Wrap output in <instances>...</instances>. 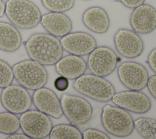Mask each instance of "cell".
<instances>
[{
    "instance_id": "6da1fadb",
    "label": "cell",
    "mask_w": 156,
    "mask_h": 139,
    "mask_svg": "<svg viewBox=\"0 0 156 139\" xmlns=\"http://www.w3.org/2000/svg\"><path fill=\"white\" fill-rule=\"evenodd\" d=\"M24 46L30 59L44 66L55 65L63 54L60 40L49 33L33 34Z\"/></svg>"
},
{
    "instance_id": "7a4b0ae2",
    "label": "cell",
    "mask_w": 156,
    "mask_h": 139,
    "mask_svg": "<svg viewBox=\"0 0 156 139\" xmlns=\"http://www.w3.org/2000/svg\"><path fill=\"white\" fill-rule=\"evenodd\" d=\"M5 14L12 24L21 29L36 27L41 17L40 9L30 0H7Z\"/></svg>"
},
{
    "instance_id": "3957f363",
    "label": "cell",
    "mask_w": 156,
    "mask_h": 139,
    "mask_svg": "<svg viewBox=\"0 0 156 139\" xmlns=\"http://www.w3.org/2000/svg\"><path fill=\"white\" fill-rule=\"evenodd\" d=\"M104 129L116 137L129 136L134 130V120L128 111L118 106L106 104L101 113Z\"/></svg>"
},
{
    "instance_id": "277c9868",
    "label": "cell",
    "mask_w": 156,
    "mask_h": 139,
    "mask_svg": "<svg viewBox=\"0 0 156 139\" xmlns=\"http://www.w3.org/2000/svg\"><path fill=\"white\" fill-rule=\"evenodd\" d=\"M73 88L81 94L99 102H109L116 92L109 81L92 73H84L75 79Z\"/></svg>"
},
{
    "instance_id": "5b68a950",
    "label": "cell",
    "mask_w": 156,
    "mask_h": 139,
    "mask_svg": "<svg viewBox=\"0 0 156 139\" xmlns=\"http://www.w3.org/2000/svg\"><path fill=\"white\" fill-rule=\"evenodd\" d=\"M14 78L27 90L35 91L44 87L48 80V73L44 66L30 59L15 64Z\"/></svg>"
},
{
    "instance_id": "8992f818",
    "label": "cell",
    "mask_w": 156,
    "mask_h": 139,
    "mask_svg": "<svg viewBox=\"0 0 156 139\" xmlns=\"http://www.w3.org/2000/svg\"><path fill=\"white\" fill-rule=\"evenodd\" d=\"M60 100L63 115L71 124L81 125L91 119L93 108L91 103L83 97L63 93Z\"/></svg>"
},
{
    "instance_id": "52a82bcc",
    "label": "cell",
    "mask_w": 156,
    "mask_h": 139,
    "mask_svg": "<svg viewBox=\"0 0 156 139\" xmlns=\"http://www.w3.org/2000/svg\"><path fill=\"white\" fill-rule=\"evenodd\" d=\"M19 118L20 128L30 138H46L53 126L49 116L38 110H29L21 114Z\"/></svg>"
},
{
    "instance_id": "ba28073f",
    "label": "cell",
    "mask_w": 156,
    "mask_h": 139,
    "mask_svg": "<svg viewBox=\"0 0 156 139\" xmlns=\"http://www.w3.org/2000/svg\"><path fill=\"white\" fill-rule=\"evenodd\" d=\"M118 62V57L112 48L100 46L88 54L87 65L91 73L105 77L115 71Z\"/></svg>"
},
{
    "instance_id": "9c48e42d",
    "label": "cell",
    "mask_w": 156,
    "mask_h": 139,
    "mask_svg": "<svg viewBox=\"0 0 156 139\" xmlns=\"http://www.w3.org/2000/svg\"><path fill=\"white\" fill-rule=\"evenodd\" d=\"M2 106L8 111L21 115L30 110L32 99L27 89L20 85H10L2 88L0 94Z\"/></svg>"
},
{
    "instance_id": "30bf717a",
    "label": "cell",
    "mask_w": 156,
    "mask_h": 139,
    "mask_svg": "<svg viewBox=\"0 0 156 139\" xmlns=\"http://www.w3.org/2000/svg\"><path fill=\"white\" fill-rule=\"evenodd\" d=\"M117 74L121 83L130 90L141 91L147 85L149 73L141 64L134 61H124L119 64Z\"/></svg>"
},
{
    "instance_id": "8fae6325",
    "label": "cell",
    "mask_w": 156,
    "mask_h": 139,
    "mask_svg": "<svg viewBox=\"0 0 156 139\" xmlns=\"http://www.w3.org/2000/svg\"><path fill=\"white\" fill-rule=\"evenodd\" d=\"M113 41L117 51L126 58H136L144 50L143 40L138 33L130 29H119L114 35Z\"/></svg>"
},
{
    "instance_id": "7c38bea8",
    "label": "cell",
    "mask_w": 156,
    "mask_h": 139,
    "mask_svg": "<svg viewBox=\"0 0 156 139\" xmlns=\"http://www.w3.org/2000/svg\"><path fill=\"white\" fill-rule=\"evenodd\" d=\"M111 100L115 105L137 114L147 113L152 105L151 100L147 95L136 90L129 89L115 92Z\"/></svg>"
},
{
    "instance_id": "4fadbf2b",
    "label": "cell",
    "mask_w": 156,
    "mask_h": 139,
    "mask_svg": "<svg viewBox=\"0 0 156 139\" xmlns=\"http://www.w3.org/2000/svg\"><path fill=\"white\" fill-rule=\"evenodd\" d=\"M60 42L63 50L79 56L89 54L97 47L95 38L90 34L83 31L70 32L60 37Z\"/></svg>"
},
{
    "instance_id": "5bb4252c",
    "label": "cell",
    "mask_w": 156,
    "mask_h": 139,
    "mask_svg": "<svg viewBox=\"0 0 156 139\" xmlns=\"http://www.w3.org/2000/svg\"><path fill=\"white\" fill-rule=\"evenodd\" d=\"M32 99L37 110L55 119L62 116L60 100L51 89L44 86L34 91Z\"/></svg>"
},
{
    "instance_id": "9a60e30c",
    "label": "cell",
    "mask_w": 156,
    "mask_h": 139,
    "mask_svg": "<svg viewBox=\"0 0 156 139\" xmlns=\"http://www.w3.org/2000/svg\"><path fill=\"white\" fill-rule=\"evenodd\" d=\"M129 21L133 31L140 34H148L156 28V9L151 5L143 4L133 9Z\"/></svg>"
},
{
    "instance_id": "2e32d148",
    "label": "cell",
    "mask_w": 156,
    "mask_h": 139,
    "mask_svg": "<svg viewBox=\"0 0 156 139\" xmlns=\"http://www.w3.org/2000/svg\"><path fill=\"white\" fill-rule=\"evenodd\" d=\"M40 23L49 34L56 37L66 35L73 28L71 19L63 12L46 13L41 15Z\"/></svg>"
},
{
    "instance_id": "e0dca14e",
    "label": "cell",
    "mask_w": 156,
    "mask_h": 139,
    "mask_svg": "<svg viewBox=\"0 0 156 139\" xmlns=\"http://www.w3.org/2000/svg\"><path fill=\"white\" fill-rule=\"evenodd\" d=\"M55 67L60 76L68 80H75L85 73L87 65L81 56L69 54L62 56L55 64Z\"/></svg>"
},
{
    "instance_id": "ac0fdd59",
    "label": "cell",
    "mask_w": 156,
    "mask_h": 139,
    "mask_svg": "<svg viewBox=\"0 0 156 139\" xmlns=\"http://www.w3.org/2000/svg\"><path fill=\"white\" fill-rule=\"evenodd\" d=\"M82 21L88 29L97 34L106 32L110 24L108 13L98 6H93L85 10L82 15Z\"/></svg>"
},
{
    "instance_id": "d6986e66",
    "label": "cell",
    "mask_w": 156,
    "mask_h": 139,
    "mask_svg": "<svg viewBox=\"0 0 156 139\" xmlns=\"http://www.w3.org/2000/svg\"><path fill=\"white\" fill-rule=\"evenodd\" d=\"M22 37L18 28L12 23L0 21V50L8 53L18 50L22 44Z\"/></svg>"
},
{
    "instance_id": "ffe728a7",
    "label": "cell",
    "mask_w": 156,
    "mask_h": 139,
    "mask_svg": "<svg viewBox=\"0 0 156 139\" xmlns=\"http://www.w3.org/2000/svg\"><path fill=\"white\" fill-rule=\"evenodd\" d=\"M50 139H82V133L74 124H59L52 126L49 135Z\"/></svg>"
},
{
    "instance_id": "44dd1931",
    "label": "cell",
    "mask_w": 156,
    "mask_h": 139,
    "mask_svg": "<svg viewBox=\"0 0 156 139\" xmlns=\"http://www.w3.org/2000/svg\"><path fill=\"white\" fill-rule=\"evenodd\" d=\"M134 129L143 138L156 139L155 119L140 117L134 120Z\"/></svg>"
},
{
    "instance_id": "7402d4cb",
    "label": "cell",
    "mask_w": 156,
    "mask_h": 139,
    "mask_svg": "<svg viewBox=\"0 0 156 139\" xmlns=\"http://www.w3.org/2000/svg\"><path fill=\"white\" fill-rule=\"evenodd\" d=\"M20 129V118L10 111L0 112V133L11 135Z\"/></svg>"
},
{
    "instance_id": "603a6c76",
    "label": "cell",
    "mask_w": 156,
    "mask_h": 139,
    "mask_svg": "<svg viewBox=\"0 0 156 139\" xmlns=\"http://www.w3.org/2000/svg\"><path fill=\"white\" fill-rule=\"evenodd\" d=\"M44 7L49 12H65L74 6V0H41Z\"/></svg>"
},
{
    "instance_id": "cb8c5ba5",
    "label": "cell",
    "mask_w": 156,
    "mask_h": 139,
    "mask_svg": "<svg viewBox=\"0 0 156 139\" xmlns=\"http://www.w3.org/2000/svg\"><path fill=\"white\" fill-rule=\"evenodd\" d=\"M14 80L12 67L7 62L0 59V88H4L11 85Z\"/></svg>"
},
{
    "instance_id": "d4e9b609",
    "label": "cell",
    "mask_w": 156,
    "mask_h": 139,
    "mask_svg": "<svg viewBox=\"0 0 156 139\" xmlns=\"http://www.w3.org/2000/svg\"><path fill=\"white\" fill-rule=\"evenodd\" d=\"M83 139H110V137L105 132L93 128L85 129L82 133Z\"/></svg>"
},
{
    "instance_id": "484cf974",
    "label": "cell",
    "mask_w": 156,
    "mask_h": 139,
    "mask_svg": "<svg viewBox=\"0 0 156 139\" xmlns=\"http://www.w3.org/2000/svg\"><path fill=\"white\" fill-rule=\"evenodd\" d=\"M69 86L68 80L62 76L57 77L54 81V86L59 91H65Z\"/></svg>"
},
{
    "instance_id": "4316f807",
    "label": "cell",
    "mask_w": 156,
    "mask_h": 139,
    "mask_svg": "<svg viewBox=\"0 0 156 139\" xmlns=\"http://www.w3.org/2000/svg\"><path fill=\"white\" fill-rule=\"evenodd\" d=\"M146 86L151 95L156 100V74L149 77Z\"/></svg>"
},
{
    "instance_id": "83f0119b",
    "label": "cell",
    "mask_w": 156,
    "mask_h": 139,
    "mask_svg": "<svg viewBox=\"0 0 156 139\" xmlns=\"http://www.w3.org/2000/svg\"><path fill=\"white\" fill-rule=\"evenodd\" d=\"M147 63L151 69L156 73V48H153L149 53Z\"/></svg>"
},
{
    "instance_id": "f1b7e54d",
    "label": "cell",
    "mask_w": 156,
    "mask_h": 139,
    "mask_svg": "<svg viewBox=\"0 0 156 139\" xmlns=\"http://www.w3.org/2000/svg\"><path fill=\"white\" fill-rule=\"evenodd\" d=\"M125 7L129 9H135L144 3L145 0H120Z\"/></svg>"
},
{
    "instance_id": "f546056e",
    "label": "cell",
    "mask_w": 156,
    "mask_h": 139,
    "mask_svg": "<svg viewBox=\"0 0 156 139\" xmlns=\"http://www.w3.org/2000/svg\"><path fill=\"white\" fill-rule=\"evenodd\" d=\"M7 138L8 139H29L30 138L24 133H21L15 132L14 133L9 135Z\"/></svg>"
},
{
    "instance_id": "4dcf8cb0",
    "label": "cell",
    "mask_w": 156,
    "mask_h": 139,
    "mask_svg": "<svg viewBox=\"0 0 156 139\" xmlns=\"http://www.w3.org/2000/svg\"><path fill=\"white\" fill-rule=\"evenodd\" d=\"M5 4L3 0H0V17H2L5 14Z\"/></svg>"
},
{
    "instance_id": "1f68e13d",
    "label": "cell",
    "mask_w": 156,
    "mask_h": 139,
    "mask_svg": "<svg viewBox=\"0 0 156 139\" xmlns=\"http://www.w3.org/2000/svg\"><path fill=\"white\" fill-rule=\"evenodd\" d=\"M113 1H117V2H119L120 0H113Z\"/></svg>"
}]
</instances>
